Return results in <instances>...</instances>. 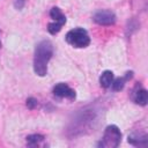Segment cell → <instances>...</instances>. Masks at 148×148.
Wrapping results in <instances>:
<instances>
[{"mask_svg":"<svg viewBox=\"0 0 148 148\" xmlns=\"http://www.w3.org/2000/svg\"><path fill=\"white\" fill-rule=\"evenodd\" d=\"M53 53V47L50 40H42L37 44L34 58V71L39 76H45L47 73V62Z\"/></svg>","mask_w":148,"mask_h":148,"instance_id":"1","label":"cell"},{"mask_svg":"<svg viewBox=\"0 0 148 148\" xmlns=\"http://www.w3.org/2000/svg\"><path fill=\"white\" fill-rule=\"evenodd\" d=\"M121 140L120 130L116 125H110L105 128L102 140L98 143V147L103 148H116L119 146Z\"/></svg>","mask_w":148,"mask_h":148,"instance_id":"2","label":"cell"},{"mask_svg":"<svg viewBox=\"0 0 148 148\" xmlns=\"http://www.w3.org/2000/svg\"><path fill=\"white\" fill-rule=\"evenodd\" d=\"M66 42L74 47H87L90 44V37L83 28H75L66 34Z\"/></svg>","mask_w":148,"mask_h":148,"instance_id":"3","label":"cell"},{"mask_svg":"<svg viewBox=\"0 0 148 148\" xmlns=\"http://www.w3.org/2000/svg\"><path fill=\"white\" fill-rule=\"evenodd\" d=\"M94 21L101 25H111L116 22V15L110 10H98L94 15Z\"/></svg>","mask_w":148,"mask_h":148,"instance_id":"4","label":"cell"},{"mask_svg":"<svg viewBox=\"0 0 148 148\" xmlns=\"http://www.w3.org/2000/svg\"><path fill=\"white\" fill-rule=\"evenodd\" d=\"M53 94L58 97H66L68 99L75 98V91L71 87H68L66 83H58L53 88Z\"/></svg>","mask_w":148,"mask_h":148,"instance_id":"5","label":"cell"},{"mask_svg":"<svg viewBox=\"0 0 148 148\" xmlns=\"http://www.w3.org/2000/svg\"><path fill=\"white\" fill-rule=\"evenodd\" d=\"M132 76H133V73H132V72H127V73L125 74V76L116 79V80L112 82V84H111L112 88H113V90H114V91H119V90H121V89L124 88L126 81H128Z\"/></svg>","mask_w":148,"mask_h":148,"instance_id":"6","label":"cell"},{"mask_svg":"<svg viewBox=\"0 0 148 148\" xmlns=\"http://www.w3.org/2000/svg\"><path fill=\"white\" fill-rule=\"evenodd\" d=\"M113 82V73L111 71H104L102 73V75L99 76V83H101V87L103 88H109L111 87Z\"/></svg>","mask_w":148,"mask_h":148,"instance_id":"7","label":"cell"},{"mask_svg":"<svg viewBox=\"0 0 148 148\" xmlns=\"http://www.w3.org/2000/svg\"><path fill=\"white\" fill-rule=\"evenodd\" d=\"M50 16H51V18L53 20V22L60 23V24H62V25L66 23V17H65V15L62 14V12H61L58 7L51 8V10H50Z\"/></svg>","mask_w":148,"mask_h":148,"instance_id":"8","label":"cell"},{"mask_svg":"<svg viewBox=\"0 0 148 148\" xmlns=\"http://www.w3.org/2000/svg\"><path fill=\"white\" fill-rule=\"evenodd\" d=\"M147 101H148V94H147V90L141 88V89H138L134 94V102L139 105H146L147 104Z\"/></svg>","mask_w":148,"mask_h":148,"instance_id":"9","label":"cell"},{"mask_svg":"<svg viewBox=\"0 0 148 148\" xmlns=\"http://www.w3.org/2000/svg\"><path fill=\"white\" fill-rule=\"evenodd\" d=\"M128 142L132 143L133 146H145L147 143V138L146 135H130L128 136Z\"/></svg>","mask_w":148,"mask_h":148,"instance_id":"10","label":"cell"},{"mask_svg":"<svg viewBox=\"0 0 148 148\" xmlns=\"http://www.w3.org/2000/svg\"><path fill=\"white\" fill-rule=\"evenodd\" d=\"M43 139H44V136H42V135H39V134H32V135L27 136V143H28L29 146L34 147V146L39 145V143L43 141Z\"/></svg>","mask_w":148,"mask_h":148,"instance_id":"11","label":"cell"},{"mask_svg":"<svg viewBox=\"0 0 148 148\" xmlns=\"http://www.w3.org/2000/svg\"><path fill=\"white\" fill-rule=\"evenodd\" d=\"M36 105H37V101H36L34 97H29V98L27 99V106H28V109L32 110V109H35Z\"/></svg>","mask_w":148,"mask_h":148,"instance_id":"12","label":"cell"},{"mask_svg":"<svg viewBox=\"0 0 148 148\" xmlns=\"http://www.w3.org/2000/svg\"><path fill=\"white\" fill-rule=\"evenodd\" d=\"M23 5H24V0H15V7L16 8L21 9L23 7Z\"/></svg>","mask_w":148,"mask_h":148,"instance_id":"13","label":"cell"}]
</instances>
